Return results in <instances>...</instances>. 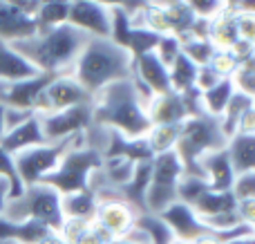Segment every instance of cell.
I'll return each instance as SVG.
<instances>
[{"mask_svg": "<svg viewBox=\"0 0 255 244\" xmlns=\"http://www.w3.org/2000/svg\"><path fill=\"white\" fill-rule=\"evenodd\" d=\"M36 112H27V110H16V108H4V132L13 130L16 125L25 123L29 117H34Z\"/></svg>", "mask_w": 255, "mask_h": 244, "instance_id": "41", "label": "cell"}, {"mask_svg": "<svg viewBox=\"0 0 255 244\" xmlns=\"http://www.w3.org/2000/svg\"><path fill=\"white\" fill-rule=\"evenodd\" d=\"M190 9H193V13L197 18H202V20H208L211 22L213 18H217L222 13V9H224V2L222 0H208V2H188Z\"/></svg>", "mask_w": 255, "mask_h": 244, "instance_id": "39", "label": "cell"}, {"mask_svg": "<svg viewBox=\"0 0 255 244\" xmlns=\"http://www.w3.org/2000/svg\"><path fill=\"white\" fill-rule=\"evenodd\" d=\"M226 155L231 159L235 175L255 170V134H233L226 143Z\"/></svg>", "mask_w": 255, "mask_h": 244, "instance_id": "23", "label": "cell"}, {"mask_svg": "<svg viewBox=\"0 0 255 244\" xmlns=\"http://www.w3.org/2000/svg\"><path fill=\"white\" fill-rule=\"evenodd\" d=\"M90 224H92V222L65 218V220H63V224H61V229H58V233H61L63 240H65L67 244H76V240H79V238L90 229Z\"/></svg>", "mask_w": 255, "mask_h": 244, "instance_id": "37", "label": "cell"}, {"mask_svg": "<svg viewBox=\"0 0 255 244\" xmlns=\"http://www.w3.org/2000/svg\"><path fill=\"white\" fill-rule=\"evenodd\" d=\"M238 202H255V170L253 173H242L235 177L233 191Z\"/></svg>", "mask_w": 255, "mask_h": 244, "instance_id": "35", "label": "cell"}, {"mask_svg": "<svg viewBox=\"0 0 255 244\" xmlns=\"http://www.w3.org/2000/svg\"><path fill=\"white\" fill-rule=\"evenodd\" d=\"M208 67H211V70L215 72L222 81H224V79H233V74L238 72V67H240V61H238V56H235L231 49H217V52L213 54Z\"/></svg>", "mask_w": 255, "mask_h": 244, "instance_id": "32", "label": "cell"}, {"mask_svg": "<svg viewBox=\"0 0 255 244\" xmlns=\"http://www.w3.org/2000/svg\"><path fill=\"white\" fill-rule=\"evenodd\" d=\"M52 229L38 222H13V220L0 218V240L13 244H38Z\"/></svg>", "mask_w": 255, "mask_h": 244, "instance_id": "22", "label": "cell"}, {"mask_svg": "<svg viewBox=\"0 0 255 244\" xmlns=\"http://www.w3.org/2000/svg\"><path fill=\"white\" fill-rule=\"evenodd\" d=\"M220 81H222V79H220V76H217L208 65H206V67H199V70H197V81H195V90H197L199 94H202V92H208V90L215 88Z\"/></svg>", "mask_w": 255, "mask_h": 244, "instance_id": "40", "label": "cell"}, {"mask_svg": "<svg viewBox=\"0 0 255 244\" xmlns=\"http://www.w3.org/2000/svg\"><path fill=\"white\" fill-rule=\"evenodd\" d=\"M208 40L215 45V49H233L238 43V27H235V11L231 2H224V9L217 18L208 22Z\"/></svg>", "mask_w": 255, "mask_h": 244, "instance_id": "21", "label": "cell"}, {"mask_svg": "<svg viewBox=\"0 0 255 244\" xmlns=\"http://www.w3.org/2000/svg\"><path fill=\"white\" fill-rule=\"evenodd\" d=\"M54 76L49 74H36L31 79L16 81V83H2L0 85V106L2 108H16V110L36 112L38 97Z\"/></svg>", "mask_w": 255, "mask_h": 244, "instance_id": "12", "label": "cell"}, {"mask_svg": "<svg viewBox=\"0 0 255 244\" xmlns=\"http://www.w3.org/2000/svg\"><path fill=\"white\" fill-rule=\"evenodd\" d=\"M190 244H226V242H222L220 238H215V236H199V238H195Z\"/></svg>", "mask_w": 255, "mask_h": 244, "instance_id": "47", "label": "cell"}, {"mask_svg": "<svg viewBox=\"0 0 255 244\" xmlns=\"http://www.w3.org/2000/svg\"><path fill=\"white\" fill-rule=\"evenodd\" d=\"M226 143H229V137L222 130L220 119L202 112V115L188 117V119L181 121L175 152L179 157L181 166H184L186 175L202 177V170H199L202 157L224 150Z\"/></svg>", "mask_w": 255, "mask_h": 244, "instance_id": "4", "label": "cell"}, {"mask_svg": "<svg viewBox=\"0 0 255 244\" xmlns=\"http://www.w3.org/2000/svg\"><path fill=\"white\" fill-rule=\"evenodd\" d=\"M150 125H179L184 119H188V106L186 97L177 92L157 94L145 103Z\"/></svg>", "mask_w": 255, "mask_h": 244, "instance_id": "16", "label": "cell"}, {"mask_svg": "<svg viewBox=\"0 0 255 244\" xmlns=\"http://www.w3.org/2000/svg\"><path fill=\"white\" fill-rule=\"evenodd\" d=\"M97 206H99V200H97V195H94L92 191L72 193V195H63L61 197L63 218L83 220V222H94Z\"/></svg>", "mask_w": 255, "mask_h": 244, "instance_id": "25", "label": "cell"}, {"mask_svg": "<svg viewBox=\"0 0 255 244\" xmlns=\"http://www.w3.org/2000/svg\"><path fill=\"white\" fill-rule=\"evenodd\" d=\"M215 45L211 40H199V38H190L186 43H181V54L188 58L190 63H195L197 67H206L211 63L213 54H215Z\"/></svg>", "mask_w": 255, "mask_h": 244, "instance_id": "31", "label": "cell"}, {"mask_svg": "<svg viewBox=\"0 0 255 244\" xmlns=\"http://www.w3.org/2000/svg\"><path fill=\"white\" fill-rule=\"evenodd\" d=\"M34 16L25 13L18 0H0V40L13 45L36 34Z\"/></svg>", "mask_w": 255, "mask_h": 244, "instance_id": "14", "label": "cell"}, {"mask_svg": "<svg viewBox=\"0 0 255 244\" xmlns=\"http://www.w3.org/2000/svg\"><path fill=\"white\" fill-rule=\"evenodd\" d=\"M199 170H202V177L206 179L211 191H217V193L233 191V184H235V177H238V175H235L233 166H231V159H229V155H226V148L202 157Z\"/></svg>", "mask_w": 255, "mask_h": 244, "instance_id": "18", "label": "cell"}, {"mask_svg": "<svg viewBox=\"0 0 255 244\" xmlns=\"http://www.w3.org/2000/svg\"><path fill=\"white\" fill-rule=\"evenodd\" d=\"M4 134V108L0 106V137Z\"/></svg>", "mask_w": 255, "mask_h": 244, "instance_id": "49", "label": "cell"}, {"mask_svg": "<svg viewBox=\"0 0 255 244\" xmlns=\"http://www.w3.org/2000/svg\"><path fill=\"white\" fill-rule=\"evenodd\" d=\"M103 157L99 150L85 146L83 143H76L74 148L63 155L61 164L56 166L49 177H45L43 184L52 186L58 195H72V193H83L90 191V182H92V175L101 168Z\"/></svg>", "mask_w": 255, "mask_h": 244, "instance_id": "6", "label": "cell"}, {"mask_svg": "<svg viewBox=\"0 0 255 244\" xmlns=\"http://www.w3.org/2000/svg\"><path fill=\"white\" fill-rule=\"evenodd\" d=\"M251 244H255V236H253V238H251Z\"/></svg>", "mask_w": 255, "mask_h": 244, "instance_id": "51", "label": "cell"}, {"mask_svg": "<svg viewBox=\"0 0 255 244\" xmlns=\"http://www.w3.org/2000/svg\"><path fill=\"white\" fill-rule=\"evenodd\" d=\"M11 197V186L4 177H0V218L4 215V209H7V202Z\"/></svg>", "mask_w": 255, "mask_h": 244, "instance_id": "44", "label": "cell"}, {"mask_svg": "<svg viewBox=\"0 0 255 244\" xmlns=\"http://www.w3.org/2000/svg\"><path fill=\"white\" fill-rule=\"evenodd\" d=\"M0 177H4L9 182V186H11V197H18L22 193V184L16 175L13 157L9 155V152H4L2 148H0ZM11 197H9V200H11Z\"/></svg>", "mask_w": 255, "mask_h": 244, "instance_id": "34", "label": "cell"}, {"mask_svg": "<svg viewBox=\"0 0 255 244\" xmlns=\"http://www.w3.org/2000/svg\"><path fill=\"white\" fill-rule=\"evenodd\" d=\"M67 25L88 34L90 38H110L112 34V11L110 2L94 0H74L70 4Z\"/></svg>", "mask_w": 255, "mask_h": 244, "instance_id": "11", "label": "cell"}, {"mask_svg": "<svg viewBox=\"0 0 255 244\" xmlns=\"http://www.w3.org/2000/svg\"><path fill=\"white\" fill-rule=\"evenodd\" d=\"M43 143H47V139L43 134V125H40L38 115L29 117L25 123L16 125L13 130H9V132H4L0 137V148L4 152H9L11 157H16L22 150H29V148L43 146Z\"/></svg>", "mask_w": 255, "mask_h": 244, "instance_id": "17", "label": "cell"}, {"mask_svg": "<svg viewBox=\"0 0 255 244\" xmlns=\"http://www.w3.org/2000/svg\"><path fill=\"white\" fill-rule=\"evenodd\" d=\"M197 70L199 67L195 63H190L188 58L181 54L168 70L170 76V90L177 94H188L195 90V81H197Z\"/></svg>", "mask_w": 255, "mask_h": 244, "instance_id": "27", "label": "cell"}, {"mask_svg": "<svg viewBox=\"0 0 255 244\" xmlns=\"http://www.w3.org/2000/svg\"><path fill=\"white\" fill-rule=\"evenodd\" d=\"M190 209L197 213L199 220L204 218H213V215H222V213H231L238 209V200L233 193H217V191H204L197 200L190 204Z\"/></svg>", "mask_w": 255, "mask_h": 244, "instance_id": "24", "label": "cell"}, {"mask_svg": "<svg viewBox=\"0 0 255 244\" xmlns=\"http://www.w3.org/2000/svg\"><path fill=\"white\" fill-rule=\"evenodd\" d=\"M161 7H163V16H166V22H168V34L175 36L181 43L190 40L193 27L197 22V16L193 13L190 4L181 2V0H172V2H161Z\"/></svg>", "mask_w": 255, "mask_h": 244, "instance_id": "20", "label": "cell"}, {"mask_svg": "<svg viewBox=\"0 0 255 244\" xmlns=\"http://www.w3.org/2000/svg\"><path fill=\"white\" fill-rule=\"evenodd\" d=\"M238 132L240 134H255V108L253 106L242 115V119H240V123H238Z\"/></svg>", "mask_w": 255, "mask_h": 244, "instance_id": "43", "label": "cell"}, {"mask_svg": "<svg viewBox=\"0 0 255 244\" xmlns=\"http://www.w3.org/2000/svg\"><path fill=\"white\" fill-rule=\"evenodd\" d=\"M40 74L27 58H22L9 43L0 40V85L2 83H16L31 76Z\"/></svg>", "mask_w": 255, "mask_h": 244, "instance_id": "19", "label": "cell"}, {"mask_svg": "<svg viewBox=\"0 0 255 244\" xmlns=\"http://www.w3.org/2000/svg\"><path fill=\"white\" fill-rule=\"evenodd\" d=\"M240 67H242V70H249V72H255V49H251V54L240 61Z\"/></svg>", "mask_w": 255, "mask_h": 244, "instance_id": "46", "label": "cell"}, {"mask_svg": "<svg viewBox=\"0 0 255 244\" xmlns=\"http://www.w3.org/2000/svg\"><path fill=\"white\" fill-rule=\"evenodd\" d=\"M233 94H235L233 81L231 79L220 81V83H217L215 88H211L208 92H202V110L206 112V115L220 119L222 112H224L226 106H229V101L233 99Z\"/></svg>", "mask_w": 255, "mask_h": 244, "instance_id": "28", "label": "cell"}, {"mask_svg": "<svg viewBox=\"0 0 255 244\" xmlns=\"http://www.w3.org/2000/svg\"><path fill=\"white\" fill-rule=\"evenodd\" d=\"M108 244H141V242H134V240H128V238H115V240H110Z\"/></svg>", "mask_w": 255, "mask_h": 244, "instance_id": "48", "label": "cell"}, {"mask_svg": "<svg viewBox=\"0 0 255 244\" xmlns=\"http://www.w3.org/2000/svg\"><path fill=\"white\" fill-rule=\"evenodd\" d=\"M251 106H253V99L244 97V94H240V92H235V94H233V99L229 101L226 110L222 112V117H220L222 130H224V134H226L229 139L233 137L235 132H238V123H240V119H242V115H244V112H247Z\"/></svg>", "mask_w": 255, "mask_h": 244, "instance_id": "30", "label": "cell"}, {"mask_svg": "<svg viewBox=\"0 0 255 244\" xmlns=\"http://www.w3.org/2000/svg\"><path fill=\"white\" fill-rule=\"evenodd\" d=\"M40 125H43V134L47 143L65 141L76 134H85L92 128V101L81 103V106L67 108L61 112H52V115H38Z\"/></svg>", "mask_w": 255, "mask_h": 244, "instance_id": "10", "label": "cell"}, {"mask_svg": "<svg viewBox=\"0 0 255 244\" xmlns=\"http://www.w3.org/2000/svg\"><path fill=\"white\" fill-rule=\"evenodd\" d=\"M38 244H67L65 240H63V236L58 231H49L47 236L43 238V240H40Z\"/></svg>", "mask_w": 255, "mask_h": 244, "instance_id": "45", "label": "cell"}, {"mask_svg": "<svg viewBox=\"0 0 255 244\" xmlns=\"http://www.w3.org/2000/svg\"><path fill=\"white\" fill-rule=\"evenodd\" d=\"M157 218L170 229L172 238H177V240L193 242L195 238H199V236H208V229L204 227V222L197 218V213H195L190 206L184 204V202L170 204L163 213H159Z\"/></svg>", "mask_w": 255, "mask_h": 244, "instance_id": "15", "label": "cell"}, {"mask_svg": "<svg viewBox=\"0 0 255 244\" xmlns=\"http://www.w3.org/2000/svg\"><path fill=\"white\" fill-rule=\"evenodd\" d=\"M139 215L121 200H99L97 215H94V224L106 233L110 240L121 238L134 227Z\"/></svg>", "mask_w": 255, "mask_h": 244, "instance_id": "13", "label": "cell"}, {"mask_svg": "<svg viewBox=\"0 0 255 244\" xmlns=\"http://www.w3.org/2000/svg\"><path fill=\"white\" fill-rule=\"evenodd\" d=\"M2 218L13 222H38L52 231H58L65 220L61 209V195L47 184L25 186L20 195L7 202Z\"/></svg>", "mask_w": 255, "mask_h": 244, "instance_id": "5", "label": "cell"}, {"mask_svg": "<svg viewBox=\"0 0 255 244\" xmlns=\"http://www.w3.org/2000/svg\"><path fill=\"white\" fill-rule=\"evenodd\" d=\"M247 244H251V238H249V240H247Z\"/></svg>", "mask_w": 255, "mask_h": 244, "instance_id": "52", "label": "cell"}, {"mask_svg": "<svg viewBox=\"0 0 255 244\" xmlns=\"http://www.w3.org/2000/svg\"><path fill=\"white\" fill-rule=\"evenodd\" d=\"M179 125H152V128L148 130V134H145L143 139L154 157L175 150L177 139H179Z\"/></svg>", "mask_w": 255, "mask_h": 244, "instance_id": "29", "label": "cell"}, {"mask_svg": "<svg viewBox=\"0 0 255 244\" xmlns=\"http://www.w3.org/2000/svg\"><path fill=\"white\" fill-rule=\"evenodd\" d=\"M92 123L124 134L128 139H143L152 128L132 81H117L92 99Z\"/></svg>", "mask_w": 255, "mask_h": 244, "instance_id": "1", "label": "cell"}, {"mask_svg": "<svg viewBox=\"0 0 255 244\" xmlns=\"http://www.w3.org/2000/svg\"><path fill=\"white\" fill-rule=\"evenodd\" d=\"M70 0H40V7L34 16L36 29L47 31L54 29V27L65 25L67 16H70Z\"/></svg>", "mask_w": 255, "mask_h": 244, "instance_id": "26", "label": "cell"}, {"mask_svg": "<svg viewBox=\"0 0 255 244\" xmlns=\"http://www.w3.org/2000/svg\"><path fill=\"white\" fill-rule=\"evenodd\" d=\"M233 88L235 92L244 94L249 99H255V72H249V70H242L238 67V72L233 74Z\"/></svg>", "mask_w": 255, "mask_h": 244, "instance_id": "38", "label": "cell"}, {"mask_svg": "<svg viewBox=\"0 0 255 244\" xmlns=\"http://www.w3.org/2000/svg\"><path fill=\"white\" fill-rule=\"evenodd\" d=\"M92 94L67 72V74L54 76L47 83V88L40 92L38 103H36V115H52V112H61L67 108L81 106V103H90Z\"/></svg>", "mask_w": 255, "mask_h": 244, "instance_id": "9", "label": "cell"}, {"mask_svg": "<svg viewBox=\"0 0 255 244\" xmlns=\"http://www.w3.org/2000/svg\"><path fill=\"white\" fill-rule=\"evenodd\" d=\"M253 108H255V99H253Z\"/></svg>", "mask_w": 255, "mask_h": 244, "instance_id": "53", "label": "cell"}, {"mask_svg": "<svg viewBox=\"0 0 255 244\" xmlns=\"http://www.w3.org/2000/svg\"><path fill=\"white\" fill-rule=\"evenodd\" d=\"M90 40L88 34L74 29L72 25H61L47 31H36L31 38L18 40L11 47L22 58L36 67V72L49 76L67 74L72 72L79 54L83 52L85 43Z\"/></svg>", "mask_w": 255, "mask_h": 244, "instance_id": "2", "label": "cell"}, {"mask_svg": "<svg viewBox=\"0 0 255 244\" xmlns=\"http://www.w3.org/2000/svg\"><path fill=\"white\" fill-rule=\"evenodd\" d=\"M108 242H110V238H108L106 233H103L94 222L90 224L88 231H85L83 236L76 240V244H108Z\"/></svg>", "mask_w": 255, "mask_h": 244, "instance_id": "42", "label": "cell"}, {"mask_svg": "<svg viewBox=\"0 0 255 244\" xmlns=\"http://www.w3.org/2000/svg\"><path fill=\"white\" fill-rule=\"evenodd\" d=\"M231 7H233V2H231ZM235 27H238V38L255 47V13L235 11Z\"/></svg>", "mask_w": 255, "mask_h": 244, "instance_id": "36", "label": "cell"}, {"mask_svg": "<svg viewBox=\"0 0 255 244\" xmlns=\"http://www.w3.org/2000/svg\"><path fill=\"white\" fill-rule=\"evenodd\" d=\"M170 244H190V242H186V240H177V238H172V242Z\"/></svg>", "mask_w": 255, "mask_h": 244, "instance_id": "50", "label": "cell"}, {"mask_svg": "<svg viewBox=\"0 0 255 244\" xmlns=\"http://www.w3.org/2000/svg\"><path fill=\"white\" fill-rule=\"evenodd\" d=\"M70 74L94 97L117 81H130L132 56L110 38H90Z\"/></svg>", "mask_w": 255, "mask_h": 244, "instance_id": "3", "label": "cell"}, {"mask_svg": "<svg viewBox=\"0 0 255 244\" xmlns=\"http://www.w3.org/2000/svg\"><path fill=\"white\" fill-rule=\"evenodd\" d=\"M186 175L177 152H163L152 159V173L145 191V215H159L177 202V186Z\"/></svg>", "mask_w": 255, "mask_h": 244, "instance_id": "8", "label": "cell"}, {"mask_svg": "<svg viewBox=\"0 0 255 244\" xmlns=\"http://www.w3.org/2000/svg\"><path fill=\"white\" fill-rule=\"evenodd\" d=\"M154 54L157 58L163 63V65L170 70V65L181 56V40H177L175 36H161L154 47Z\"/></svg>", "mask_w": 255, "mask_h": 244, "instance_id": "33", "label": "cell"}, {"mask_svg": "<svg viewBox=\"0 0 255 244\" xmlns=\"http://www.w3.org/2000/svg\"><path fill=\"white\" fill-rule=\"evenodd\" d=\"M83 141H85V134H76V137L65 139V141L43 143V146L18 152L13 157V166H16V175L20 179L22 188L34 186V184H43L45 177H49L56 170V166L61 164L63 155L70 148H74L76 143H83Z\"/></svg>", "mask_w": 255, "mask_h": 244, "instance_id": "7", "label": "cell"}]
</instances>
